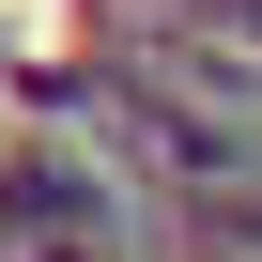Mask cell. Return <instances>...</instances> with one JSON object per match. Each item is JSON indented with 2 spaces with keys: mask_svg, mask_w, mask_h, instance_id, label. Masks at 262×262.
I'll use <instances>...</instances> for the list:
<instances>
[{
  "mask_svg": "<svg viewBox=\"0 0 262 262\" xmlns=\"http://www.w3.org/2000/svg\"><path fill=\"white\" fill-rule=\"evenodd\" d=\"M247 262H262V247H247Z\"/></svg>",
  "mask_w": 262,
  "mask_h": 262,
  "instance_id": "1",
  "label": "cell"
}]
</instances>
